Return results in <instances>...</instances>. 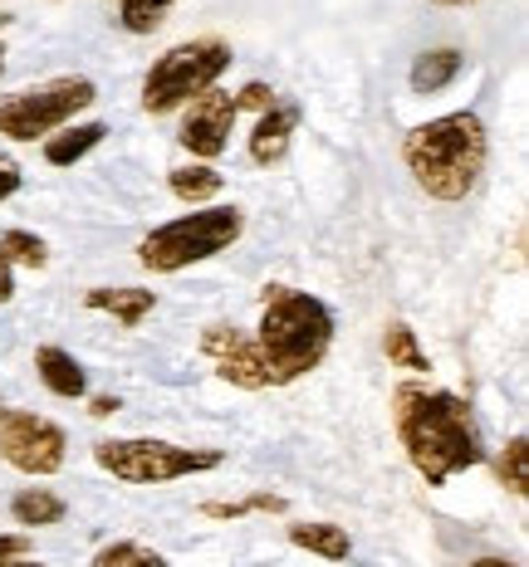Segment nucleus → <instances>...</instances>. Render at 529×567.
<instances>
[{
    "mask_svg": "<svg viewBox=\"0 0 529 567\" xmlns=\"http://www.w3.org/2000/svg\"><path fill=\"white\" fill-rule=\"evenodd\" d=\"M437 6H476V0H437Z\"/></svg>",
    "mask_w": 529,
    "mask_h": 567,
    "instance_id": "obj_33",
    "label": "nucleus"
},
{
    "mask_svg": "<svg viewBox=\"0 0 529 567\" xmlns=\"http://www.w3.org/2000/svg\"><path fill=\"white\" fill-rule=\"evenodd\" d=\"M202 352L211 358L216 377H226V382L241 386V392H265L269 386V368L261 358V342H255L251 333H241V328H226V323L206 328Z\"/></svg>",
    "mask_w": 529,
    "mask_h": 567,
    "instance_id": "obj_10",
    "label": "nucleus"
},
{
    "mask_svg": "<svg viewBox=\"0 0 529 567\" xmlns=\"http://www.w3.org/2000/svg\"><path fill=\"white\" fill-rule=\"evenodd\" d=\"M0 567H44V563H34V558H6Z\"/></svg>",
    "mask_w": 529,
    "mask_h": 567,
    "instance_id": "obj_31",
    "label": "nucleus"
},
{
    "mask_svg": "<svg viewBox=\"0 0 529 567\" xmlns=\"http://www.w3.org/2000/svg\"><path fill=\"white\" fill-rule=\"evenodd\" d=\"M6 558H30V538L26 534H6L0 538V563Z\"/></svg>",
    "mask_w": 529,
    "mask_h": 567,
    "instance_id": "obj_27",
    "label": "nucleus"
},
{
    "mask_svg": "<svg viewBox=\"0 0 529 567\" xmlns=\"http://www.w3.org/2000/svg\"><path fill=\"white\" fill-rule=\"evenodd\" d=\"M269 103H275V93H269V84H261V79L235 93V109H255V113H265Z\"/></svg>",
    "mask_w": 529,
    "mask_h": 567,
    "instance_id": "obj_25",
    "label": "nucleus"
},
{
    "mask_svg": "<svg viewBox=\"0 0 529 567\" xmlns=\"http://www.w3.org/2000/svg\"><path fill=\"white\" fill-rule=\"evenodd\" d=\"M383 352H387V362H393V368H403V372H431L427 352H421V342H417V333H411L407 323H387Z\"/></svg>",
    "mask_w": 529,
    "mask_h": 567,
    "instance_id": "obj_19",
    "label": "nucleus"
},
{
    "mask_svg": "<svg viewBox=\"0 0 529 567\" xmlns=\"http://www.w3.org/2000/svg\"><path fill=\"white\" fill-rule=\"evenodd\" d=\"M84 303L93 313L118 318L123 328H138L152 309H157V293H147V289H89Z\"/></svg>",
    "mask_w": 529,
    "mask_h": 567,
    "instance_id": "obj_13",
    "label": "nucleus"
},
{
    "mask_svg": "<svg viewBox=\"0 0 529 567\" xmlns=\"http://www.w3.org/2000/svg\"><path fill=\"white\" fill-rule=\"evenodd\" d=\"M103 137H109L103 123H69V127H59L54 137H44V162H50V167H74Z\"/></svg>",
    "mask_w": 529,
    "mask_h": 567,
    "instance_id": "obj_14",
    "label": "nucleus"
},
{
    "mask_svg": "<svg viewBox=\"0 0 529 567\" xmlns=\"http://www.w3.org/2000/svg\"><path fill=\"white\" fill-rule=\"evenodd\" d=\"M167 186H172V196H176V200H186V206H202V200H211V196L226 192V176L211 167V162H196V167H176V172H167Z\"/></svg>",
    "mask_w": 529,
    "mask_h": 567,
    "instance_id": "obj_18",
    "label": "nucleus"
},
{
    "mask_svg": "<svg viewBox=\"0 0 529 567\" xmlns=\"http://www.w3.org/2000/svg\"><path fill=\"white\" fill-rule=\"evenodd\" d=\"M0 255L10 259V269H16V265H26V269H44V265H50V245H44L40 235H30V230H6V235H0Z\"/></svg>",
    "mask_w": 529,
    "mask_h": 567,
    "instance_id": "obj_22",
    "label": "nucleus"
},
{
    "mask_svg": "<svg viewBox=\"0 0 529 567\" xmlns=\"http://www.w3.org/2000/svg\"><path fill=\"white\" fill-rule=\"evenodd\" d=\"M470 567H520V563H510V558H476Z\"/></svg>",
    "mask_w": 529,
    "mask_h": 567,
    "instance_id": "obj_30",
    "label": "nucleus"
},
{
    "mask_svg": "<svg viewBox=\"0 0 529 567\" xmlns=\"http://www.w3.org/2000/svg\"><path fill=\"white\" fill-rule=\"evenodd\" d=\"M490 137L476 113H446L403 137V162L431 200H466L486 176Z\"/></svg>",
    "mask_w": 529,
    "mask_h": 567,
    "instance_id": "obj_3",
    "label": "nucleus"
},
{
    "mask_svg": "<svg viewBox=\"0 0 529 567\" xmlns=\"http://www.w3.org/2000/svg\"><path fill=\"white\" fill-rule=\"evenodd\" d=\"M245 230V210L241 206H196L192 216H176L167 226L147 230L138 245V265L152 275H176L186 265H202V259L231 250Z\"/></svg>",
    "mask_w": 529,
    "mask_h": 567,
    "instance_id": "obj_4",
    "label": "nucleus"
},
{
    "mask_svg": "<svg viewBox=\"0 0 529 567\" xmlns=\"http://www.w3.org/2000/svg\"><path fill=\"white\" fill-rule=\"evenodd\" d=\"M113 411H118V396H93L89 401V416H99V421H109Z\"/></svg>",
    "mask_w": 529,
    "mask_h": 567,
    "instance_id": "obj_29",
    "label": "nucleus"
},
{
    "mask_svg": "<svg viewBox=\"0 0 529 567\" xmlns=\"http://www.w3.org/2000/svg\"><path fill=\"white\" fill-rule=\"evenodd\" d=\"M64 514H69V504L50 489H20L10 499V518L20 528H54V524H64Z\"/></svg>",
    "mask_w": 529,
    "mask_h": 567,
    "instance_id": "obj_17",
    "label": "nucleus"
},
{
    "mask_svg": "<svg viewBox=\"0 0 529 567\" xmlns=\"http://www.w3.org/2000/svg\"><path fill=\"white\" fill-rule=\"evenodd\" d=\"M261 303L265 313L261 328H255V342H261V358L269 368V386H289L328 358V348H334V309L324 299H314V293L289 289V284H265Z\"/></svg>",
    "mask_w": 529,
    "mask_h": 567,
    "instance_id": "obj_2",
    "label": "nucleus"
},
{
    "mask_svg": "<svg viewBox=\"0 0 529 567\" xmlns=\"http://www.w3.org/2000/svg\"><path fill=\"white\" fill-rule=\"evenodd\" d=\"M172 6H176V0H123V10H118V16H123L128 34H152L162 20L172 16Z\"/></svg>",
    "mask_w": 529,
    "mask_h": 567,
    "instance_id": "obj_23",
    "label": "nucleus"
},
{
    "mask_svg": "<svg viewBox=\"0 0 529 567\" xmlns=\"http://www.w3.org/2000/svg\"><path fill=\"white\" fill-rule=\"evenodd\" d=\"M89 567H167V558L143 548V543H133V538H118V543H109V548L93 553Z\"/></svg>",
    "mask_w": 529,
    "mask_h": 567,
    "instance_id": "obj_21",
    "label": "nucleus"
},
{
    "mask_svg": "<svg viewBox=\"0 0 529 567\" xmlns=\"http://www.w3.org/2000/svg\"><path fill=\"white\" fill-rule=\"evenodd\" d=\"M69 455V435L59 431L50 416H34V411H0V460L20 475H59Z\"/></svg>",
    "mask_w": 529,
    "mask_h": 567,
    "instance_id": "obj_8",
    "label": "nucleus"
},
{
    "mask_svg": "<svg viewBox=\"0 0 529 567\" xmlns=\"http://www.w3.org/2000/svg\"><path fill=\"white\" fill-rule=\"evenodd\" d=\"M20 182H26V176H20V162L0 152V200L16 196V192H20Z\"/></svg>",
    "mask_w": 529,
    "mask_h": 567,
    "instance_id": "obj_26",
    "label": "nucleus"
},
{
    "mask_svg": "<svg viewBox=\"0 0 529 567\" xmlns=\"http://www.w3.org/2000/svg\"><path fill=\"white\" fill-rule=\"evenodd\" d=\"M279 514L285 509V499H279V494H251V499H235V504H206V518H241V514Z\"/></svg>",
    "mask_w": 529,
    "mask_h": 567,
    "instance_id": "obj_24",
    "label": "nucleus"
},
{
    "mask_svg": "<svg viewBox=\"0 0 529 567\" xmlns=\"http://www.w3.org/2000/svg\"><path fill=\"white\" fill-rule=\"evenodd\" d=\"M231 69V44L221 34H202V40L172 44L143 79V109L147 113H176L196 99V93L216 89V79Z\"/></svg>",
    "mask_w": 529,
    "mask_h": 567,
    "instance_id": "obj_5",
    "label": "nucleus"
},
{
    "mask_svg": "<svg viewBox=\"0 0 529 567\" xmlns=\"http://www.w3.org/2000/svg\"><path fill=\"white\" fill-rule=\"evenodd\" d=\"M289 543L304 553H314V558H324V563H348V553H353L348 528H338V524H294Z\"/></svg>",
    "mask_w": 529,
    "mask_h": 567,
    "instance_id": "obj_15",
    "label": "nucleus"
},
{
    "mask_svg": "<svg viewBox=\"0 0 529 567\" xmlns=\"http://www.w3.org/2000/svg\"><path fill=\"white\" fill-rule=\"evenodd\" d=\"M0 74H6V25H0Z\"/></svg>",
    "mask_w": 529,
    "mask_h": 567,
    "instance_id": "obj_32",
    "label": "nucleus"
},
{
    "mask_svg": "<svg viewBox=\"0 0 529 567\" xmlns=\"http://www.w3.org/2000/svg\"><path fill=\"white\" fill-rule=\"evenodd\" d=\"M34 372H40V382L50 386L54 396H64V401H79V396L89 392L84 368H79V362L69 358L64 348H54V342H44V348L34 352Z\"/></svg>",
    "mask_w": 529,
    "mask_h": 567,
    "instance_id": "obj_12",
    "label": "nucleus"
},
{
    "mask_svg": "<svg viewBox=\"0 0 529 567\" xmlns=\"http://www.w3.org/2000/svg\"><path fill=\"white\" fill-rule=\"evenodd\" d=\"M99 99L93 79L84 74H64V79H50V84H34V89H20L10 99H0V137L10 142H34V137H54L59 127L74 123V113H84L89 103Z\"/></svg>",
    "mask_w": 529,
    "mask_h": 567,
    "instance_id": "obj_6",
    "label": "nucleus"
},
{
    "mask_svg": "<svg viewBox=\"0 0 529 567\" xmlns=\"http://www.w3.org/2000/svg\"><path fill=\"white\" fill-rule=\"evenodd\" d=\"M235 117H241V109H235V93L226 89H206L192 99V109L182 113V147L192 152V157L202 162H216L221 152L231 147V127Z\"/></svg>",
    "mask_w": 529,
    "mask_h": 567,
    "instance_id": "obj_9",
    "label": "nucleus"
},
{
    "mask_svg": "<svg viewBox=\"0 0 529 567\" xmlns=\"http://www.w3.org/2000/svg\"><path fill=\"white\" fill-rule=\"evenodd\" d=\"M393 425L397 441L427 484H446L461 470H476L486 451H480L476 421H470V401L441 386H397L393 392Z\"/></svg>",
    "mask_w": 529,
    "mask_h": 567,
    "instance_id": "obj_1",
    "label": "nucleus"
},
{
    "mask_svg": "<svg viewBox=\"0 0 529 567\" xmlns=\"http://www.w3.org/2000/svg\"><path fill=\"white\" fill-rule=\"evenodd\" d=\"M461 64H466L461 50H427V54H417L407 84H411V93H441L456 74H461Z\"/></svg>",
    "mask_w": 529,
    "mask_h": 567,
    "instance_id": "obj_16",
    "label": "nucleus"
},
{
    "mask_svg": "<svg viewBox=\"0 0 529 567\" xmlns=\"http://www.w3.org/2000/svg\"><path fill=\"white\" fill-rule=\"evenodd\" d=\"M496 475H500V484L515 494V499H525L529 494V441L525 435H510V445H505L500 460H496Z\"/></svg>",
    "mask_w": 529,
    "mask_h": 567,
    "instance_id": "obj_20",
    "label": "nucleus"
},
{
    "mask_svg": "<svg viewBox=\"0 0 529 567\" xmlns=\"http://www.w3.org/2000/svg\"><path fill=\"white\" fill-rule=\"evenodd\" d=\"M16 299V269H10V259L0 255V303Z\"/></svg>",
    "mask_w": 529,
    "mask_h": 567,
    "instance_id": "obj_28",
    "label": "nucleus"
},
{
    "mask_svg": "<svg viewBox=\"0 0 529 567\" xmlns=\"http://www.w3.org/2000/svg\"><path fill=\"white\" fill-rule=\"evenodd\" d=\"M294 127H299V109H294V103H269V109L261 113V123H255V133H251V162L255 167H275V162H285Z\"/></svg>",
    "mask_w": 529,
    "mask_h": 567,
    "instance_id": "obj_11",
    "label": "nucleus"
},
{
    "mask_svg": "<svg viewBox=\"0 0 529 567\" xmlns=\"http://www.w3.org/2000/svg\"><path fill=\"white\" fill-rule=\"evenodd\" d=\"M93 460L99 470H109L113 480L123 484H172V480H192V475H206V470H221V451H186V445H172V441H99L93 445Z\"/></svg>",
    "mask_w": 529,
    "mask_h": 567,
    "instance_id": "obj_7",
    "label": "nucleus"
}]
</instances>
